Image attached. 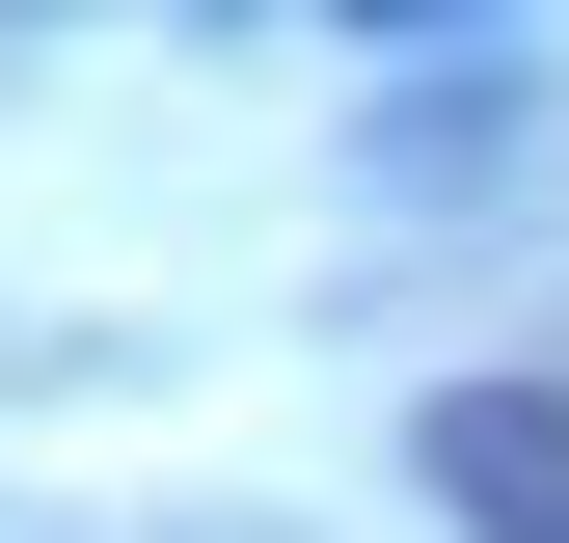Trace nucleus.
Wrapping results in <instances>:
<instances>
[{
  "label": "nucleus",
  "instance_id": "1",
  "mask_svg": "<svg viewBox=\"0 0 569 543\" xmlns=\"http://www.w3.org/2000/svg\"><path fill=\"white\" fill-rule=\"evenodd\" d=\"M407 462H435L461 543H569V381H435V435H407Z\"/></svg>",
  "mask_w": 569,
  "mask_h": 543
}]
</instances>
